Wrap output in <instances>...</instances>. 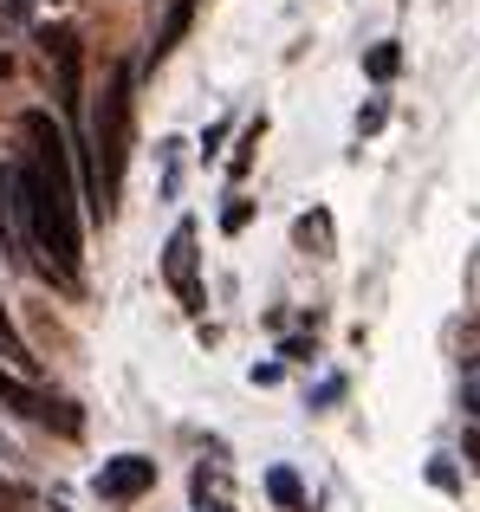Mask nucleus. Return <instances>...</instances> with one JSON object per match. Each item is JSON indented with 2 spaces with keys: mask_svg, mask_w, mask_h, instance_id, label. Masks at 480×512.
Masks as SVG:
<instances>
[{
  "mask_svg": "<svg viewBox=\"0 0 480 512\" xmlns=\"http://www.w3.org/2000/svg\"><path fill=\"white\" fill-rule=\"evenodd\" d=\"M0 454H7V441H0Z\"/></svg>",
  "mask_w": 480,
  "mask_h": 512,
  "instance_id": "f3484780",
  "label": "nucleus"
},
{
  "mask_svg": "<svg viewBox=\"0 0 480 512\" xmlns=\"http://www.w3.org/2000/svg\"><path fill=\"white\" fill-rule=\"evenodd\" d=\"M130 111H137V72L117 65L98 111H91V163H98L104 208H117V188H124V169H130Z\"/></svg>",
  "mask_w": 480,
  "mask_h": 512,
  "instance_id": "f257e3e1",
  "label": "nucleus"
},
{
  "mask_svg": "<svg viewBox=\"0 0 480 512\" xmlns=\"http://www.w3.org/2000/svg\"><path fill=\"white\" fill-rule=\"evenodd\" d=\"M468 454H474V461H480V435H474V441H468Z\"/></svg>",
  "mask_w": 480,
  "mask_h": 512,
  "instance_id": "dca6fc26",
  "label": "nucleus"
},
{
  "mask_svg": "<svg viewBox=\"0 0 480 512\" xmlns=\"http://www.w3.org/2000/svg\"><path fill=\"white\" fill-rule=\"evenodd\" d=\"M39 46H46V59L59 65V104L78 111V98H85V46H78V33L72 26H52Z\"/></svg>",
  "mask_w": 480,
  "mask_h": 512,
  "instance_id": "39448f33",
  "label": "nucleus"
},
{
  "mask_svg": "<svg viewBox=\"0 0 480 512\" xmlns=\"http://www.w3.org/2000/svg\"><path fill=\"white\" fill-rule=\"evenodd\" d=\"M357 130H364V137H370V130H383V98H377V104H364V117H357Z\"/></svg>",
  "mask_w": 480,
  "mask_h": 512,
  "instance_id": "ddd939ff",
  "label": "nucleus"
},
{
  "mask_svg": "<svg viewBox=\"0 0 480 512\" xmlns=\"http://www.w3.org/2000/svg\"><path fill=\"white\" fill-rule=\"evenodd\" d=\"M195 7H202V0H169V7H163V20H156V39H150V59H156V65H163L169 52L182 46V39H189Z\"/></svg>",
  "mask_w": 480,
  "mask_h": 512,
  "instance_id": "423d86ee",
  "label": "nucleus"
},
{
  "mask_svg": "<svg viewBox=\"0 0 480 512\" xmlns=\"http://www.w3.org/2000/svg\"><path fill=\"white\" fill-rule=\"evenodd\" d=\"M0 357H7V370L33 376V350H26V338H20V325H13V318H7V305H0Z\"/></svg>",
  "mask_w": 480,
  "mask_h": 512,
  "instance_id": "0eeeda50",
  "label": "nucleus"
},
{
  "mask_svg": "<svg viewBox=\"0 0 480 512\" xmlns=\"http://www.w3.org/2000/svg\"><path fill=\"white\" fill-rule=\"evenodd\" d=\"M299 247H305V253H318V260L331 253V214H325V208L299 214Z\"/></svg>",
  "mask_w": 480,
  "mask_h": 512,
  "instance_id": "6e6552de",
  "label": "nucleus"
},
{
  "mask_svg": "<svg viewBox=\"0 0 480 512\" xmlns=\"http://www.w3.org/2000/svg\"><path fill=\"white\" fill-rule=\"evenodd\" d=\"M468 409L480 415V370H474V389H468Z\"/></svg>",
  "mask_w": 480,
  "mask_h": 512,
  "instance_id": "2eb2a0df",
  "label": "nucleus"
},
{
  "mask_svg": "<svg viewBox=\"0 0 480 512\" xmlns=\"http://www.w3.org/2000/svg\"><path fill=\"white\" fill-rule=\"evenodd\" d=\"M266 493H273L279 506H299L305 500V487H299V474H292V467H273V474H266Z\"/></svg>",
  "mask_w": 480,
  "mask_h": 512,
  "instance_id": "9d476101",
  "label": "nucleus"
},
{
  "mask_svg": "<svg viewBox=\"0 0 480 512\" xmlns=\"http://www.w3.org/2000/svg\"><path fill=\"white\" fill-rule=\"evenodd\" d=\"M247 214H253L247 201H228V214H221V227H228V234H240V227H247Z\"/></svg>",
  "mask_w": 480,
  "mask_h": 512,
  "instance_id": "f8f14e48",
  "label": "nucleus"
},
{
  "mask_svg": "<svg viewBox=\"0 0 480 512\" xmlns=\"http://www.w3.org/2000/svg\"><path fill=\"white\" fill-rule=\"evenodd\" d=\"M0 506H7V512H26V493L13 487V480H0Z\"/></svg>",
  "mask_w": 480,
  "mask_h": 512,
  "instance_id": "4468645a",
  "label": "nucleus"
},
{
  "mask_svg": "<svg viewBox=\"0 0 480 512\" xmlns=\"http://www.w3.org/2000/svg\"><path fill=\"white\" fill-rule=\"evenodd\" d=\"M150 487H156V461H150V454H117V461H104L98 480H91V493H98V500H111V506L143 500Z\"/></svg>",
  "mask_w": 480,
  "mask_h": 512,
  "instance_id": "7ed1b4c3",
  "label": "nucleus"
},
{
  "mask_svg": "<svg viewBox=\"0 0 480 512\" xmlns=\"http://www.w3.org/2000/svg\"><path fill=\"white\" fill-rule=\"evenodd\" d=\"M0 402L20 409V415H33V422H46V428H59V435H78V409H65V402L46 396V389H33L20 370H7V363H0Z\"/></svg>",
  "mask_w": 480,
  "mask_h": 512,
  "instance_id": "f03ea898",
  "label": "nucleus"
},
{
  "mask_svg": "<svg viewBox=\"0 0 480 512\" xmlns=\"http://www.w3.org/2000/svg\"><path fill=\"white\" fill-rule=\"evenodd\" d=\"M260 130H266V124H247V143L234 150V175H247V156H253V143H260Z\"/></svg>",
  "mask_w": 480,
  "mask_h": 512,
  "instance_id": "9b49d317",
  "label": "nucleus"
},
{
  "mask_svg": "<svg viewBox=\"0 0 480 512\" xmlns=\"http://www.w3.org/2000/svg\"><path fill=\"white\" fill-rule=\"evenodd\" d=\"M396 65H403V46H390V39H383V46L364 59V72L377 78V85H390V78H396Z\"/></svg>",
  "mask_w": 480,
  "mask_h": 512,
  "instance_id": "1a4fd4ad",
  "label": "nucleus"
},
{
  "mask_svg": "<svg viewBox=\"0 0 480 512\" xmlns=\"http://www.w3.org/2000/svg\"><path fill=\"white\" fill-rule=\"evenodd\" d=\"M195 260H202L195 221H176V234H169V247H163V273H169V286H176V299L189 305V312H202V273H195Z\"/></svg>",
  "mask_w": 480,
  "mask_h": 512,
  "instance_id": "20e7f679",
  "label": "nucleus"
}]
</instances>
